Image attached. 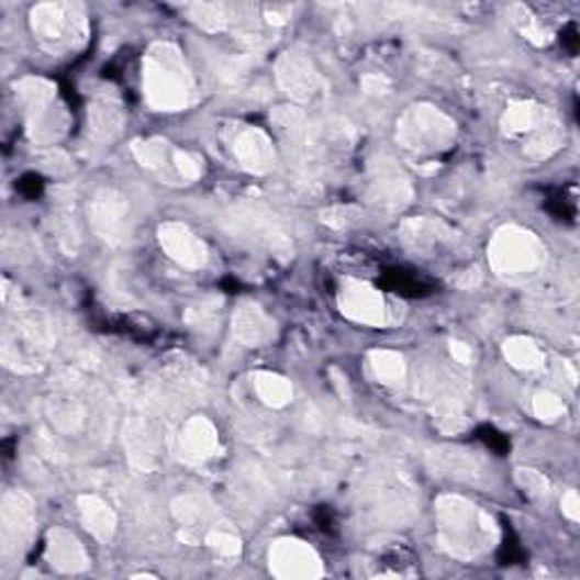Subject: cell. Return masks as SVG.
Instances as JSON below:
<instances>
[{
	"label": "cell",
	"instance_id": "44dd1931",
	"mask_svg": "<svg viewBox=\"0 0 580 580\" xmlns=\"http://www.w3.org/2000/svg\"><path fill=\"white\" fill-rule=\"evenodd\" d=\"M447 236L449 232L440 223H433V221H411L404 225V241L420 249L440 245Z\"/></svg>",
	"mask_w": 580,
	"mask_h": 580
},
{
	"label": "cell",
	"instance_id": "9a60e30c",
	"mask_svg": "<svg viewBox=\"0 0 580 580\" xmlns=\"http://www.w3.org/2000/svg\"><path fill=\"white\" fill-rule=\"evenodd\" d=\"M370 196L377 204L388 209L404 207L411 198V185L392 161H379L370 175Z\"/></svg>",
	"mask_w": 580,
	"mask_h": 580
},
{
	"label": "cell",
	"instance_id": "7c38bea8",
	"mask_svg": "<svg viewBox=\"0 0 580 580\" xmlns=\"http://www.w3.org/2000/svg\"><path fill=\"white\" fill-rule=\"evenodd\" d=\"M159 243L168 252V257L185 268L198 270L209 259L204 243L187 225H179V223L161 225L159 227Z\"/></svg>",
	"mask_w": 580,
	"mask_h": 580
},
{
	"label": "cell",
	"instance_id": "277c9868",
	"mask_svg": "<svg viewBox=\"0 0 580 580\" xmlns=\"http://www.w3.org/2000/svg\"><path fill=\"white\" fill-rule=\"evenodd\" d=\"M32 30L48 51L76 48L87 36V19L80 5L46 3L32 10Z\"/></svg>",
	"mask_w": 580,
	"mask_h": 580
},
{
	"label": "cell",
	"instance_id": "4316f807",
	"mask_svg": "<svg viewBox=\"0 0 580 580\" xmlns=\"http://www.w3.org/2000/svg\"><path fill=\"white\" fill-rule=\"evenodd\" d=\"M209 542L213 544L215 549H221L225 554H236L238 551V542L232 535H227V533H211Z\"/></svg>",
	"mask_w": 580,
	"mask_h": 580
},
{
	"label": "cell",
	"instance_id": "d6986e66",
	"mask_svg": "<svg viewBox=\"0 0 580 580\" xmlns=\"http://www.w3.org/2000/svg\"><path fill=\"white\" fill-rule=\"evenodd\" d=\"M80 515L85 526L98 537V539H109L114 535L116 528V515L112 513L102 499L98 497H82L80 499Z\"/></svg>",
	"mask_w": 580,
	"mask_h": 580
},
{
	"label": "cell",
	"instance_id": "5b68a950",
	"mask_svg": "<svg viewBox=\"0 0 580 580\" xmlns=\"http://www.w3.org/2000/svg\"><path fill=\"white\" fill-rule=\"evenodd\" d=\"M399 141L413 153H438L449 148L456 125L433 107H413L397 125Z\"/></svg>",
	"mask_w": 580,
	"mask_h": 580
},
{
	"label": "cell",
	"instance_id": "3957f363",
	"mask_svg": "<svg viewBox=\"0 0 580 580\" xmlns=\"http://www.w3.org/2000/svg\"><path fill=\"white\" fill-rule=\"evenodd\" d=\"M51 326L40 315H21L8 322L3 334V358L14 370H34L51 349Z\"/></svg>",
	"mask_w": 580,
	"mask_h": 580
},
{
	"label": "cell",
	"instance_id": "6da1fadb",
	"mask_svg": "<svg viewBox=\"0 0 580 580\" xmlns=\"http://www.w3.org/2000/svg\"><path fill=\"white\" fill-rule=\"evenodd\" d=\"M143 87L148 102L161 112H177L189 104L193 80L177 48L159 44L148 53L143 64Z\"/></svg>",
	"mask_w": 580,
	"mask_h": 580
},
{
	"label": "cell",
	"instance_id": "5bb4252c",
	"mask_svg": "<svg viewBox=\"0 0 580 580\" xmlns=\"http://www.w3.org/2000/svg\"><path fill=\"white\" fill-rule=\"evenodd\" d=\"M341 309L347 317L356 322L372 324V326L383 324L386 302L379 290L370 288L368 283H360V281L347 283L341 293Z\"/></svg>",
	"mask_w": 580,
	"mask_h": 580
},
{
	"label": "cell",
	"instance_id": "83f0119b",
	"mask_svg": "<svg viewBox=\"0 0 580 580\" xmlns=\"http://www.w3.org/2000/svg\"><path fill=\"white\" fill-rule=\"evenodd\" d=\"M451 352H454V356H456L458 360H462V362H467V360L471 358V352H469V347H465L462 343H454Z\"/></svg>",
	"mask_w": 580,
	"mask_h": 580
},
{
	"label": "cell",
	"instance_id": "cb8c5ba5",
	"mask_svg": "<svg viewBox=\"0 0 580 580\" xmlns=\"http://www.w3.org/2000/svg\"><path fill=\"white\" fill-rule=\"evenodd\" d=\"M372 366L383 383H397L404 377V358L394 352H375Z\"/></svg>",
	"mask_w": 580,
	"mask_h": 580
},
{
	"label": "cell",
	"instance_id": "7402d4cb",
	"mask_svg": "<svg viewBox=\"0 0 580 580\" xmlns=\"http://www.w3.org/2000/svg\"><path fill=\"white\" fill-rule=\"evenodd\" d=\"M505 358L513 362L515 368H524V370H535L542 366L544 354L539 352V347L526 338H513L505 343Z\"/></svg>",
	"mask_w": 580,
	"mask_h": 580
},
{
	"label": "cell",
	"instance_id": "52a82bcc",
	"mask_svg": "<svg viewBox=\"0 0 580 580\" xmlns=\"http://www.w3.org/2000/svg\"><path fill=\"white\" fill-rule=\"evenodd\" d=\"M34 531V507L27 494L14 490L3 499V558L14 560L25 549Z\"/></svg>",
	"mask_w": 580,
	"mask_h": 580
},
{
	"label": "cell",
	"instance_id": "7a4b0ae2",
	"mask_svg": "<svg viewBox=\"0 0 580 580\" xmlns=\"http://www.w3.org/2000/svg\"><path fill=\"white\" fill-rule=\"evenodd\" d=\"M440 535L454 554L475 556L486 547V539L492 531L488 515L475 511V505L458 497H445L438 505Z\"/></svg>",
	"mask_w": 580,
	"mask_h": 580
},
{
	"label": "cell",
	"instance_id": "ffe728a7",
	"mask_svg": "<svg viewBox=\"0 0 580 580\" xmlns=\"http://www.w3.org/2000/svg\"><path fill=\"white\" fill-rule=\"evenodd\" d=\"M89 121L96 136L112 138L121 130V109L112 100H98L91 109Z\"/></svg>",
	"mask_w": 580,
	"mask_h": 580
},
{
	"label": "cell",
	"instance_id": "ac0fdd59",
	"mask_svg": "<svg viewBox=\"0 0 580 580\" xmlns=\"http://www.w3.org/2000/svg\"><path fill=\"white\" fill-rule=\"evenodd\" d=\"M234 334L245 345H264L272 338L275 330L268 315L259 306H241L234 317Z\"/></svg>",
	"mask_w": 580,
	"mask_h": 580
},
{
	"label": "cell",
	"instance_id": "9c48e42d",
	"mask_svg": "<svg viewBox=\"0 0 580 580\" xmlns=\"http://www.w3.org/2000/svg\"><path fill=\"white\" fill-rule=\"evenodd\" d=\"M230 223L234 225V234L249 238L259 245L270 247L272 252H283L288 247L286 234L281 232L275 215L259 207H241L230 215Z\"/></svg>",
	"mask_w": 580,
	"mask_h": 580
},
{
	"label": "cell",
	"instance_id": "e0dca14e",
	"mask_svg": "<svg viewBox=\"0 0 580 580\" xmlns=\"http://www.w3.org/2000/svg\"><path fill=\"white\" fill-rule=\"evenodd\" d=\"M46 554L51 565L62 571H80L87 567V556L85 549L80 547V542L62 528L51 533Z\"/></svg>",
	"mask_w": 580,
	"mask_h": 580
},
{
	"label": "cell",
	"instance_id": "8fae6325",
	"mask_svg": "<svg viewBox=\"0 0 580 580\" xmlns=\"http://www.w3.org/2000/svg\"><path fill=\"white\" fill-rule=\"evenodd\" d=\"M277 78L283 91L298 100H311L315 93H320L322 87L320 72L315 70L311 59L300 53H286L279 59Z\"/></svg>",
	"mask_w": 580,
	"mask_h": 580
},
{
	"label": "cell",
	"instance_id": "30bf717a",
	"mask_svg": "<svg viewBox=\"0 0 580 580\" xmlns=\"http://www.w3.org/2000/svg\"><path fill=\"white\" fill-rule=\"evenodd\" d=\"M91 225L109 243H121L130 234V204L116 191H102L91 204Z\"/></svg>",
	"mask_w": 580,
	"mask_h": 580
},
{
	"label": "cell",
	"instance_id": "2e32d148",
	"mask_svg": "<svg viewBox=\"0 0 580 580\" xmlns=\"http://www.w3.org/2000/svg\"><path fill=\"white\" fill-rule=\"evenodd\" d=\"M179 447H181V456H185L187 460H204L213 456L217 447L215 428L204 417H193L185 426V433H181Z\"/></svg>",
	"mask_w": 580,
	"mask_h": 580
},
{
	"label": "cell",
	"instance_id": "8992f818",
	"mask_svg": "<svg viewBox=\"0 0 580 580\" xmlns=\"http://www.w3.org/2000/svg\"><path fill=\"white\" fill-rule=\"evenodd\" d=\"M542 259V247L537 238L524 230H501L490 245V261L497 272L515 277L531 272Z\"/></svg>",
	"mask_w": 580,
	"mask_h": 580
},
{
	"label": "cell",
	"instance_id": "ba28073f",
	"mask_svg": "<svg viewBox=\"0 0 580 580\" xmlns=\"http://www.w3.org/2000/svg\"><path fill=\"white\" fill-rule=\"evenodd\" d=\"M227 148L236 164L249 172H266L275 166V150L270 138L249 125H234L227 134Z\"/></svg>",
	"mask_w": 580,
	"mask_h": 580
},
{
	"label": "cell",
	"instance_id": "484cf974",
	"mask_svg": "<svg viewBox=\"0 0 580 580\" xmlns=\"http://www.w3.org/2000/svg\"><path fill=\"white\" fill-rule=\"evenodd\" d=\"M535 413L544 420H556L560 413H562V404L558 402V397L554 394H539L535 399Z\"/></svg>",
	"mask_w": 580,
	"mask_h": 580
},
{
	"label": "cell",
	"instance_id": "d4e9b609",
	"mask_svg": "<svg viewBox=\"0 0 580 580\" xmlns=\"http://www.w3.org/2000/svg\"><path fill=\"white\" fill-rule=\"evenodd\" d=\"M193 14L207 30H223L227 25V12L221 5H196Z\"/></svg>",
	"mask_w": 580,
	"mask_h": 580
},
{
	"label": "cell",
	"instance_id": "4fadbf2b",
	"mask_svg": "<svg viewBox=\"0 0 580 580\" xmlns=\"http://www.w3.org/2000/svg\"><path fill=\"white\" fill-rule=\"evenodd\" d=\"M270 567L283 578H306L320 573L317 556L300 539H281L270 551Z\"/></svg>",
	"mask_w": 580,
	"mask_h": 580
},
{
	"label": "cell",
	"instance_id": "603a6c76",
	"mask_svg": "<svg viewBox=\"0 0 580 580\" xmlns=\"http://www.w3.org/2000/svg\"><path fill=\"white\" fill-rule=\"evenodd\" d=\"M257 394L268 406H283L290 399V394H293V388H290V383L277 375H259Z\"/></svg>",
	"mask_w": 580,
	"mask_h": 580
}]
</instances>
